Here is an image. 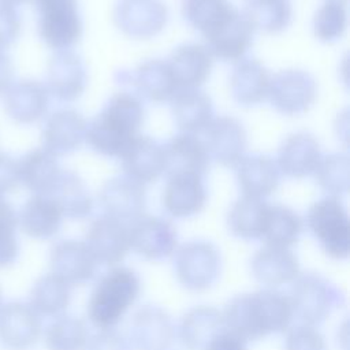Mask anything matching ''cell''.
I'll list each match as a JSON object with an SVG mask.
<instances>
[{
	"label": "cell",
	"mask_w": 350,
	"mask_h": 350,
	"mask_svg": "<svg viewBox=\"0 0 350 350\" xmlns=\"http://www.w3.org/2000/svg\"><path fill=\"white\" fill-rule=\"evenodd\" d=\"M221 313L226 329L246 343L287 331L294 319L288 295L275 288L238 294Z\"/></svg>",
	"instance_id": "6da1fadb"
},
{
	"label": "cell",
	"mask_w": 350,
	"mask_h": 350,
	"mask_svg": "<svg viewBox=\"0 0 350 350\" xmlns=\"http://www.w3.org/2000/svg\"><path fill=\"white\" fill-rule=\"evenodd\" d=\"M145 108L135 94L119 92L109 97L101 112L88 123L85 141L92 150L107 157H119L139 134Z\"/></svg>",
	"instance_id": "7a4b0ae2"
},
{
	"label": "cell",
	"mask_w": 350,
	"mask_h": 350,
	"mask_svg": "<svg viewBox=\"0 0 350 350\" xmlns=\"http://www.w3.org/2000/svg\"><path fill=\"white\" fill-rule=\"evenodd\" d=\"M141 279L135 271L115 265L105 272L90 293L86 314L98 329H115L141 294Z\"/></svg>",
	"instance_id": "3957f363"
},
{
	"label": "cell",
	"mask_w": 350,
	"mask_h": 350,
	"mask_svg": "<svg viewBox=\"0 0 350 350\" xmlns=\"http://www.w3.org/2000/svg\"><path fill=\"white\" fill-rule=\"evenodd\" d=\"M288 299L299 324L317 327L345 302V294L320 273H299L291 283Z\"/></svg>",
	"instance_id": "277c9868"
},
{
	"label": "cell",
	"mask_w": 350,
	"mask_h": 350,
	"mask_svg": "<svg viewBox=\"0 0 350 350\" xmlns=\"http://www.w3.org/2000/svg\"><path fill=\"white\" fill-rule=\"evenodd\" d=\"M306 227L323 252L334 260H346L350 253V220L339 198L324 197L310 205Z\"/></svg>",
	"instance_id": "5b68a950"
},
{
	"label": "cell",
	"mask_w": 350,
	"mask_h": 350,
	"mask_svg": "<svg viewBox=\"0 0 350 350\" xmlns=\"http://www.w3.org/2000/svg\"><path fill=\"white\" fill-rule=\"evenodd\" d=\"M172 257L175 278L189 291L211 288L221 273L220 250L209 241L196 239L178 245Z\"/></svg>",
	"instance_id": "8992f818"
},
{
	"label": "cell",
	"mask_w": 350,
	"mask_h": 350,
	"mask_svg": "<svg viewBox=\"0 0 350 350\" xmlns=\"http://www.w3.org/2000/svg\"><path fill=\"white\" fill-rule=\"evenodd\" d=\"M40 38L55 51L71 49L81 38L83 23L78 0H33Z\"/></svg>",
	"instance_id": "52a82bcc"
},
{
	"label": "cell",
	"mask_w": 350,
	"mask_h": 350,
	"mask_svg": "<svg viewBox=\"0 0 350 350\" xmlns=\"http://www.w3.org/2000/svg\"><path fill=\"white\" fill-rule=\"evenodd\" d=\"M317 97L314 77L299 68H286L271 77L268 100L272 108L286 116L308 112Z\"/></svg>",
	"instance_id": "ba28073f"
},
{
	"label": "cell",
	"mask_w": 350,
	"mask_h": 350,
	"mask_svg": "<svg viewBox=\"0 0 350 350\" xmlns=\"http://www.w3.org/2000/svg\"><path fill=\"white\" fill-rule=\"evenodd\" d=\"M168 16L163 0H118L112 11L115 26L134 40H148L161 33Z\"/></svg>",
	"instance_id": "9c48e42d"
},
{
	"label": "cell",
	"mask_w": 350,
	"mask_h": 350,
	"mask_svg": "<svg viewBox=\"0 0 350 350\" xmlns=\"http://www.w3.org/2000/svg\"><path fill=\"white\" fill-rule=\"evenodd\" d=\"M129 238L130 250L149 261L168 258L178 247V234L172 223L146 213L129 224Z\"/></svg>",
	"instance_id": "30bf717a"
},
{
	"label": "cell",
	"mask_w": 350,
	"mask_h": 350,
	"mask_svg": "<svg viewBox=\"0 0 350 350\" xmlns=\"http://www.w3.org/2000/svg\"><path fill=\"white\" fill-rule=\"evenodd\" d=\"M45 88L62 103L77 101L88 85V70L82 57L71 49L56 51L46 66Z\"/></svg>",
	"instance_id": "8fae6325"
},
{
	"label": "cell",
	"mask_w": 350,
	"mask_h": 350,
	"mask_svg": "<svg viewBox=\"0 0 350 350\" xmlns=\"http://www.w3.org/2000/svg\"><path fill=\"white\" fill-rule=\"evenodd\" d=\"M98 205L103 215L130 224L145 215V186L124 175L111 178L103 183L98 191Z\"/></svg>",
	"instance_id": "7c38bea8"
},
{
	"label": "cell",
	"mask_w": 350,
	"mask_h": 350,
	"mask_svg": "<svg viewBox=\"0 0 350 350\" xmlns=\"http://www.w3.org/2000/svg\"><path fill=\"white\" fill-rule=\"evenodd\" d=\"M83 242L97 264L119 265L130 252L129 224L101 215L90 221Z\"/></svg>",
	"instance_id": "4fadbf2b"
},
{
	"label": "cell",
	"mask_w": 350,
	"mask_h": 350,
	"mask_svg": "<svg viewBox=\"0 0 350 350\" xmlns=\"http://www.w3.org/2000/svg\"><path fill=\"white\" fill-rule=\"evenodd\" d=\"M175 338L171 316L157 305H144L130 320L129 342L133 350H168Z\"/></svg>",
	"instance_id": "5bb4252c"
},
{
	"label": "cell",
	"mask_w": 350,
	"mask_h": 350,
	"mask_svg": "<svg viewBox=\"0 0 350 350\" xmlns=\"http://www.w3.org/2000/svg\"><path fill=\"white\" fill-rule=\"evenodd\" d=\"M42 321L36 310L22 301L0 306V343L10 350H27L42 335Z\"/></svg>",
	"instance_id": "9a60e30c"
},
{
	"label": "cell",
	"mask_w": 350,
	"mask_h": 350,
	"mask_svg": "<svg viewBox=\"0 0 350 350\" xmlns=\"http://www.w3.org/2000/svg\"><path fill=\"white\" fill-rule=\"evenodd\" d=\"M211 161L223 167H235L245 156L247 148V133L243 124L232 116L213 118L205 129L202 139Z\"/></svg>",
	"instance_id": "2e32d148"
},
{
	"label": "cell",
	"mask_w": 350,
	"mask_h": 350,
	"mask_svg": "<svg viewBox=\"0 0 350 350\" xmlns=\"http://www.w3.org/2000/svg\"><path fill=\"white\" fill-rule=\"evenodd\" d=\"M51 273L70 287L90 282L97 269V262L83 241L62 239L49 252Z\"/></svg>",
	"instance_id": "e0dca14e"
},
{
	"label": "cell",
	"mask_w": 350,
	"mask_h": 350,
	"mask_svg": "<svg viewBox=\"0 0 350 350\" xmlns=\"http://www.w3.org/2000/svg\"><path fill=\"white\" fill-rule=\"evenodd\" d=\"M88 122L75 109L62 108L52 112L41 131L42 149L55 157L75 152L85 141Z\"/></svg>",
	"instance_id": "ac0fdd59"
},
{
	"label": "cell",
	"mask_w": 350,
	"mask_h": 350,
	"mask_svg": "<svg viewBox=\"0 0 350 350\" xmlns=\"http://www.w3.org/2000/svg\"><path fill=\"white\" fill-rule=\"evenodd\" d=\"M205 178L194 174L167 176L161 194L164 211L174 219H187L198 215L208 200Z\"/></svg>",
	"instance_id": "d6986e66"
},
{
	"label": "cell",
	"mask_w": 350,
	"mask_h": 350,
	"mask_svg": "<svg viewBox=\"0 0 350 350\" xmlns=\"http://www.w3.org/2000/svg\"><path fill=\"white\" fill-rule=\"evenodd\" d=\"M124 176L145 186L156 182L165 171L163 145L148 137L138 134L119 156Z\"/></svg>",
	"instance_id": "ffe728a7"
},
{
	"label": "cell",
	"mask_w": 350,
	"mask_h": 350,
	"mask_svg": "<svg viewBox=\"0 0 350 350\" xmlns=\"http://www.w3.org/2000/svg\"><path fill=\"white\" fill-rule=\"evenodd\" d=\"M321 157L317 138L308 131H295L282 141L275 161L280 174L301 179L314 172Z\"/></svg>",
	"instance_id": "44dd1931"
},
{
	"label": "cell",
	"mask_w": 350,
	"mask_h": 350,
	"mask_svg": "<svg viewBox=\"0 0 350 350\" xmlns=\"http://www.w3.org/2000/svg\"><path fill=\"white\" fill-rule=\"evenodd\" d=\"M250 272L264 288H278L291 284L299 272V262L291 249L264 245L250 260Z\"/></svg>",
	"instance_id": "7402d4cb"
},
{
	"label": "cell",
	"mask_w": 350,
	"mask_h": 350,
	"mask_svg": "<svg viewBox=\"0 0 350 350\" xmlns=\"http://www.w3.org/2000/svg\"><path fill=\"white\" fill-rule=\"evenodd\" d=\"M254 31L246 16L237 10L221 27L204 37L205 46L212 57L221 62L238 63L250 49Z\"/></svg>",
	"instance_id": "603a6c76"
},
{
	"label": "cell",
	"mask_w": 350,
	"mask_h": 350,
	"mask_svg": "<svg viewBox=\"0 0 350 350\" xmlns=\"http://www.w3.org/2000/svg\"><path fill=\"white\" fill-rule=\"evenodd\" d=\"M49 97L44 83L34 79H21L12 82L4 93V108L14 122L33 124L46 115Z\"/></svg>",
	"instance_id": "cb8c5ba5"
},
{
	"label": "cell",
	"mask_w": 350,
	"mask_h": 350,
	"mask_svg": "<svg viewBox=\"0 0 350 350\" xmlns=\"http://www.w3.org/2000/svg\"><path fill=\"white\" fill-rule=\"evenodd\" d=\"M163 148L165 176L194 174L205 178L211 165V159L204 141L198 138V135L179 133L170 138Z\"/></svg>",
	"instance_id": "d4e9b609"
},
{
	"label": "cell",
	"mask_w": 350,
	"mask_h": 350,
	"mask_svg": "<svg viewBox=\"0 0 350 350\" xmlns=\"http://www.w3.org/2000/svg\"><path fill=\"white\" fill-rule=\"evenodd\" d=\"M167 64L179 89H200L212 71L213 57L202 44L186 42L176 46Z\"/></svg>",
	"instance_id": "484cf974"
},
{
	"label": "cell",
	"mask_w": 350,
	"mask_h": 350,
	"mask_svg": "<svg viewBox=\"0 0 350 350\" xmlns=\"http://www.w3.org/2000/svg\"><path fill=\"white\" fill-rule=\"evenodd\" d=\"M235 179L242 196L264 200L279 187L280 171L272 157L249 154L235 165Z\"/></svg>",
	"instance_id": "4316f807"
},
{
	"label": "cell",
	"mask_w": 350,
	"mask_h": 350,
	"mask_svg": "<svg viewBox=\"0 0 350 350\" xmlns=\"http://www.w3.org/2000/svg\"><path fill=\"white\" fill-rule=\"evenodd\" d=\"M223 329L226 327L221 310L198 305L182 316L178 327H175V335L187 350H205Z\"/></svg>",
	"instance_id": "83f0119b"
},
{
	"label": "cell",
	"mask_w": 350,
	"mask_h": 350,
	"mask_svg": "<svg viewBox=\"0 0 350 350\" xmlns=\"http://www.w3.org/2000/svg\"><path fill=\"white\" fill-rule=\"evenodd\" d=\"M271 74L256 59H242L230 75V94L241 107H254L268 97Z\"/></svg>",
	"instance_id": "f1b7e54d"
},
{
	"label": "cell",
	"mask_w": 350,
	"mask_h": 350,
	"mask_svg": "<svg viewBox=\"0 0 350 350\" xmlns=\"http://www.w3.org/2000/svg\"><path fill=\"white\" fill-rule=\"evenodd\" d=\"M64 216L49 196L33 194L18 212L19 228L33 239H51L62 228Z\"/></svg>",
	"instance_id": "f546056e"
},
{
	"label": "cell",
	"mask_w": 350,
	"mask_h": 350,
	"mask_svg": "<svg viewBox=\"0 0 350 350\" xmlns=\"http://www.w3.org/2000/svg\"><path fill=\"white\" fill-rule=\"evenodd\" d=\"M170 103L174 123L180 133L197 135L215 118L211 97L200 89H179Z\"/></svg>",
	"instance_id": "4dcf8cb0"
},
{
	"label": "cell",
	"mask_w": 350,
	"mask_h": 350,
	"mask_svg": "<svg viewBox=\"0 0 350 350\" xmlns=\"http://www.w3.org/2000/svg\"><path fill=\"white\" fill-rule=\"evenodd\" d=\"M131 85L138 98L156 104L171 101L178 92L171 70L161 59H149L138 64L131 72Z\"/></svg>",
	"instance_id": "1f68e13d"
},
{
	"label": "cell",
	"mask_w": 350,
	"mask_h": 350,
	"mask_svg": "<svg viewBox=\"0 0 350 350\" xmlns=\"http://www.w3.org/2000/svg\"><path fill=\"white\" fill-rule=\"evenodd\" d=\"M62 171L57 157L42 148L29 150L18 160L19 183L33 194L49 196Z\"/></svg>",
	"instance_id": "d6a6232c"
},
{
	"label": "cell",
	"mask_w": 350,
	"mask_h": 350,
	"mask_svg": "<svg viewBox=\"0 0 350 350\" xmlns=\"http://www.w3.org/2000/svg\"><path fill=\"white\" fill-rule=\"evenodd\" d=\"M271 204L265 200L239 197L228 209L227 228L228 231L243 241L261 239L265 231Z\"/></svg>",
	"instance_id": "836d02e7"
},
{
	"label": "cell",
	"mask_w": 350,
	"mask_h": 350,
	"mask_svg": "<svg viewBox=\"0 0 350 350\" xmlns=\"http://www.w3.org/2000/svg\"><path fill=\"white\" fill-rule=\"evenodd\" d=\"M49 197L57 204L64 219L83 220L94 208L93 197L85 180L71 170H63Z\"/></svg>",
	"instance_id": "e575fe53"
},
{
	"label": "cell",
	"mask_w": 350,
	"mask_h": 350,
	"mask_svg": "<svg viewBox=\"0 0 350 350\" xmlns=\"http://www.w3.org/2000/svg\"><path fill=\"white\" fill-rule=\"evenodd\" d=\"M71 301V287L53 273L40 276L30 288L29 305L40 317L64 314Z\"/></svg>",
	"instance_id": "d590c367"
},
{
	"label": "cell",
	"mask_w": 350,
	"mask_h": 350,
	"mask_svg": "<svg viewBox=\"0 0 350 350\" xmlns=\"http://www.w3.org/2000/svg\"><path fill=\"white\" fill-rule=\"evenodd\" d=\"M237 8L228 0H183L182 15L185 21L202 37L221 27Z\"/></svg>",
	"instance_id": "8d00e7d4"
},
{
	"label": "cell",
	"mask_w": 350,
	"mask_h": 350,
	"mask_svg": "<svg viewBox=\"0 0 350 350\" xmlns=\"http://www.w3.org/2000/svg\"><path fill=\"white\" fill-rule=\"evenodd\" d=\"M242 14L254 30L264 33H280L293 19L290 0H246Z\"/></svg>",
	"instance_id": "74e56055"
},
{
	"label": "cell",
	"mask_w": 350,
	"mask_h": 350,
	"mask_svg": "<svg viewBox=\"0 0 350 350\" xmlns=\"http://www.w3.org/2000/svg\"><path fill=\"white\" fill-rule=\"evenodd\" d=\"M304 231V221L299 215L286 205H271L265 226L264 241L268 246L291 249Z\"/></svg>",
	"instance_id": "f35d334b"
},
{
	"label": "cell",
	"mask_w": 350,
	"mask_h": 350,
	"mask_svg": "<svg viewBox=\"0 0 350 350\" xmlns=\"http://www.w3.org/2000/svg\"><path fill=\"white\" fill-rule=\"evenodd\" d=\"M46 350H85L89 331L83 320L62 314L42 331Z\"/></svg>",
	"instance_id": "ab89813d"
},
{
	"label": "cell",
	"mask_w": 350,
	"mask_h": 350,
	"mask_svg": "<svg viewBox=\"0 0 350 350\" xmlns=\"http://www.w3.org/2000/svg\"><path fill=\"white\" fill-rule=\"evenodd\" d=\"M317 186L328 196L339 198L349 191L350 161L346 153L323 156L313 172Z\"/></svg>",
	"instance_id": "60d3db41"
},
{
	"label": "cell",
	"mask_w": 350,
	"mask_h": 350,
	"mask_svg": "<svg viewBox=\"0 0 350 350\" xmlns=\"http://www.w3.org/2000/svg\"><path fill=\"white\" fill-rule=\"evenodd\" d=\"M313 34L321 42L340 40L347 27V0H324L313 16Z\"/></svg>",
	"instance_id": "b9f144b4"
},
{
	"label": "cell",
	"mask_w": 350,
	"mask_h": 350,
	"mask_svg": "<svg viewBox=\"0 0 350 350\" xmlns=\"http://www.w3.org/2000/svg\"><path fill=\"white\" fill-rule=\"evenodd\" d=\"M18 212L4 197H0V268L10 267L18 260Z\"/></svg>",
	"instance_id": "7bdbcfd3"
},
{
	"label": "cell",
	"mask_w": 350,
	"mask_h": 350,
	"mask_svg": "<svg viewBox=\"0 0 350 350\" xmlns=\"http://www.w3.org/2000/svg\"><path fill=\"white\" fill-rule=\"evenodd\" d=\"M284 350H327V343L316 327L298 324L286 331Z\"/></svg>",
	"instance_id": "ee69618b"
},
{
	"label": "cell",
	"mask_w": 350,
	"mask_h": 350,
	"mask_svg": "<svg viewBox=\"0 0 350 350\" xmlns=\"http://www.w3.org/2000/svg\"><path fill=\"white\" fill-rule=\"evenodd\" d=\"M22 19L16 8L0 4V49L11 46L21 34Z\"/></svg>",
	"instance_id": "f6af8a7d"
},
{
	"label": "cell",
	"mask_w": 350,
	"mask_h": 350,
	"mask_svg": "<svg viewBox=\"0 0 350 350\" xmlns=\"http://www.w3.org/2000/svg\"><path fill=\"white\" fill-rule=\"evenodd\" d=\"M85 350H133L127 336L116 329H98L89 336Z\"/></svg>",
	"instance_id": "bcb514c9"
},
{
	"label": "cell",
	"mask_w": 350,
	"mask_h": 350,
	"mask_svg": "<svg viewBox=\"0 0 350 350\" xmlns=\"http://www.w3.org/2000/svg\"><path fill=\"white\" fill-rule=\"evenodd\" d=\"M19 185L18 160L10 154L0 153V197L14 191Z\"/></svg>",
	"instance_id": "7dc6e473"
},
{
	"label": "cell",
	"mask_w": 350,
	"mask_h": 350,
	"mask_svg": "<svg viewBox=\"0 0 350 350\" xmlns=\"http://www.w3.org/2000/svg\"><path fill=\"white\" fill-rule=\"evenodd\" d=\"M205 350H247V343L228 329H223Z\"/></svg>",
	"instance_id": "c3c4849f"
},
{
	"label": "cell",
	"mask_w": 350,
	"mask_h": 350,
	"mask_svg": "<svg viewBox=\"0 0 350 350\" xmlns=\"http://www.w3.org/2000/svg\"><path fill=\"white\" fill-rule=\"evenodd\" d=\"M14 64L11 57L4 49H0V94H4L12 85Z\"/></svg>",
	"instance_id": "681fc988"
},
{
	"label": "cell",
	"mask_w": 350,
	"mask_h": 350,
	"mask_svg": "<svg viewBox=\"0 0 350 350\" xmlns=\"http://www.w3.org/2000/svg\"><path fill=\"white\" fill-rule=\"evenodd\" d=\"M26 1H29V0H0V4H1V5H7V7L16 8V7L25 4Z\"/></svg>",
	"instance_id": "f907efd6"
},
{
	"label": "cell",
	"mask_w": 350,
	"mask_h": 350,
	"mask_svg": "<svg viewBox=\"0 0 350 350\" xmlns=\"http://www.w3.org/2000/svg\"><path fill=\"white\" fill-rule=\"evenodd\" d=\"M3 305V297H1V290H0V306Z\"/></svg>",
	"instance_id": "816d5d0a"
}]
</instances>
